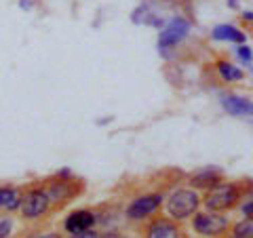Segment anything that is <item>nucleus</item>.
<instances>
[{"mask_svg":"<svg viewBox=\"0 0 253 238\" xmlns=\"http://www.w3.org/2000/svg\"><path fill=\"white\" fill-rule=\"evenodd\" d=\"M196 207H199V196H196V192H192V190H179L167 202L171 217H175V219L190 217L196 211Z\"/></svg>","mask_w":253,"mask_h":238,"instance_id":"1","label":"nucleus"},{"mask_svg":"<svg viewBox=\"0 0 253 238\" xmlns=\"http://www.w3.org/2000/svg\"><path fill=\"white\" fill-rule=\"evenodd\" d=\"M234 200H239V190H236L232 184H221V186H213V190L209 192L207 200V209L211 211H224L228 207H232Z\"/></svg>","mask_w":253,"mask_h":238,"instance_id":"2","label":"nucleus"},{"mask_svg":"<svg viewBox=\"0 0 253 238\" xmlns=\"http://www.w3.org/2000/svg\"><path fill=\"white\" fill-rule=\"evenodd\" d=\"M188 32H190V23L186 19H181V17L171 19L161 32V36H158V46L161 49H171V46H175L177 42L184 40L188 36Z\"/></svg>","mask_w":253,"mask_h":238,"instance_id":"3","label":"nucleus"},{"mask_svg":"<svg viewBox=\"0 0 253 238\" xmlns=\"http://www.w3.org/2000/svg\"><path fill=\"white\" fill-rule=\"evenodd\" d=\"M49 204H51V198L46 192H42V190H34V192H30L26 198H21V211H23V215L30 219L41 217L42 213H46Z\"/></svg>","mask_w":253,"mask_h":238,"instance_id":"4","label":"nucleus"},{"mask_svg":"<svg viewBox=\"0 0 253 238\" xmlns=\"http://www.w3.org/2000/svg\"><path fill=\"white\" fill-rule=\"evenodd\" d=\"M161 202H163V196H158V194L141 196V198H137V200L131 202V207L126 209V215H129L131 219H144V217L150 215V213H154L158 207H161Z\"/></svg>","mask_w":253,"mask_h":238,"instance_id":"5","label":"nucleus"},{"mask_svg":"<svg viewBox=\"0 0 253 238\" xmlns=\"http://www.w3.org/2000/svg\"><path fill=\"white\" fill-rule=\"evenodd\" d=\"M228 228V219L219 217V215H196L194 217V230L205 236L211 234H219Z\"/></svg>","mask_w":253,"mask_h":238,"instance_id":"6","label":"nucleus"},{"mask_svg":"<svg viewBox=\"0 0 253 238\" xmlns=\"http://www.w3.org/2000/svg\"><path fill=\"white\" fill-rule=\"evenodd\" d=\"M95 224V215L89 211H76L72 213L68 219H66V230L72 236H76L78 232H83V230H89L91 226Z\"/></svg>","mask_w":253,"mask_h":238,"instance_id":"7","label":"nucleus"},{"mask_svg":"<svg viewBox=\"0 0 253 238\" xmlns=\"http://www.w3.org/2000/svg\"><path fill=\"white\" fill-rule=\"evenodd\" d=\"M221 106L228 114L232 116H251V101L247 97H236V95H228L221 99Z\"/></svg>","mask_w":253,"mask_h":238,"instance_id":"8","label":"nucleus"},{"mask_svg":"<svg viewBox=\"0 0 253 238\" xmlns=\"http://www.w3.org/2000/svg\"><path fill=\"white\" fill-rule=\"evenodd\" d=\"M213 38L228 42H245V32H241L234 26H228V23H221V26H215V30H213Z\"/></svg>","mask_w":253,"mask_h":238,"instance_id":"9","label":"nucleus"},{"mask_svg":"<svg viewBox=\"0 0 253 238\" xmlns=\"http://www.w3.org/2000/svg\"><path fill=\"white\" fill-rule=\"evenodd\" d=\"M148 236L150 238H175V236H179V232H177L175 226L169 224V221L158 219V221H154V224L150 226Z\"/></svg>","mask_w":253,"mask_h":238,"instance_id":"10","label":"nucleus"},{"mask_svg":"<svg viewBox=\"0 0 253 238\" xmlns=\"http://www.w3.org/2000/svg\"><path fill=\"white\" fill-rule=\"evenodd\" d=\"M0 207H6L9 211H15L21 207V196L17 194V190L2 188L0 190Z\"/></svg>","mask_w":253,"mask_h":238,"instance_id":"11","label":"nucleus"},{"mask_svg":"<svg viewBox=\"0 0 253 238\" xmlns=\"http://www.w3.org/2000/svg\"><path fill=\"white\" fill-rule=\"evenodd\" d=\"M217 70H219L221 78H224V80H228V82L243 80V76H245L239 68H234L232 63H226V61H219V63H217Z\"/></svg>","mask_w":253,"mask_h":238,"instance_id":"12","label":"nucleus"},{"mask_svg":"<svg viewBox=\"0 0 253 238\" xmlns=\"http://www.w3.org/2000/svg\"><path fill=\"white\" fill-rule=\"evenodd\" d=\"M192 184L194 186H215V184H219V177L211 171H205V173H199V175L192 177Z\"/></svg>","mask_w":253,"mask_h":238,"instance_id":"13","label":"nucleus"},{"mask_svg":"<svg viewBox=\"0 0 253 238\" xmlns=\"http://www.w3.org/2000/svg\"><path fill=\"white\" fill-rule=\"evenodd\" d=\"M232 236H236V238H249V236H253V221H251V217L241 221V224L234 228Z\"/></svg>","mask_w":253,"mask_h":238,"instance_id":"14","label":"nucleus"},{"mask_svg":"<svg viewBox=\"0 0 253 238\" xmlns=\"http://www.w3.org/2000/svg\"><path fill=\"white\" fill-rule=\"evenodd\" d=\"M239 57L249 66V63H251V49H249V46H239Z\"/></svg>","mask_w":253,"mask_h":238,"instance_id":"15","label":"nucleus"},{"mask_svg":"<svg viewBox=\"0 0 253 238\" xmlns=\"http://www.w3.org/2000/svg\"><path fill=\"white\" fill-rule=\"evenodd\" d=\"M9 234H11V221L2 219V221H0V238H6Z\"/></svg>","mask_w":253,"mask_h":238,"instance_id":"16","label":"nucleus"},{"mask_svg":"<svg viewBox=\"0 0 253 238\" xmlns=\"http://www.w3.org/2000/svg\"><path fill=\"white\" fill-rule=\"evenodd\" d=\"M243 213H245V217H251V213H253V202L247 200V204L243 207Z\"/></svg>","mask_w":253,"mask_h":238,"instance_id":"17","label":"nucleus"},{"mask_svg":"<svg viewBox=\"0 0 253 238\" xmlns=\"http://www.w3.org/2000/svg\"><path fill=\"white\" fill-rule=\"evenodd\" d=\"M19 6H21V9H32V0H21Z\"/></svg>","mask_w":253,"mask_h":238,"instance_id":"18","label":"nucleus"}]
</instances>
